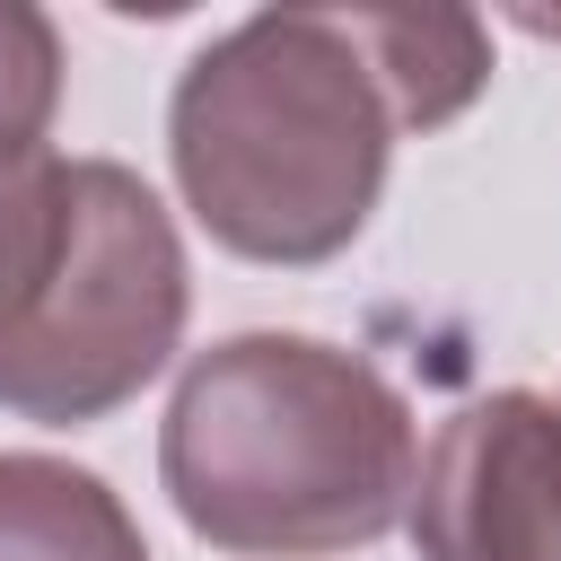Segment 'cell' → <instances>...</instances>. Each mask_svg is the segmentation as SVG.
<instances>
[{
	"instance_id": "obj_2",
	"label": "cell",
	"mask_w": 561,
	"mask_h": 561,
	"mask_svg": "<svg viewBox=\"0 0 561 561\" xmlns=\"http://www.w3.org/2000/svg\"><path fill=\"white\" fill-rule=\"evenodd\" d=\"M394 96L359 9H254L219 26L167 96V167L184 210L245 263H333L394 158Z\"/></svg>"
},
{
	"instance_id": "obj_4",
	"label": "cell",
	"mask_w": 561,
	"mask_h": 561,
	"mask_svg": "<svg viewBox=\"0 0 561 561\" xmlns=\"http://www.w3.org/2000/svg\"><path fill=\"white\" fill-rule=\"evenodd\" d=\"M421 561H561V403L491 386L438 421L403 500Z\"/></svg>"
},
{
	"instance_id": "obj_6",
	"label": "cell",
	"mask_w": 561,
	"mask_h": 561,
	"mask_svg": "<svg viewBox=\"0 0 561 561\" xmlns=\"http://www.w3.org/2000/svg\"><path fill=\"white\" fill-rule=\"evenodd\" d=\"M359 35L377 53V79L403 131L456 123L491 79V35L473 9H359Z\"/></svg>"
},
{
	"instance_id": "obj_7",
	"label": "cell",
	"mask_w": 561,
	"mask_h": 561,
	"mask_svg": "<svg viewBox=\"0 0 561 561\" xmlns=\"http://www.w3.org/2000/svg\"><path fill=\"white\" fill-rule=\"evenodd\" d=\"M61 105V26L35 0H0V167L35 158Z\"/></svg>"
},
{
	"instance_id": "obj_3",
	"label": "cell",
	"mask_w": 561,
	"mask_h": 561,
	"mask_svg": "<svg viewBox=\"0 0 561 561\" xmlns=\"http://www.w3.org/2000/svg\"><path fill=\"white\" fill-rule=\"evenodd\" d=\"M193 263L167 202L114 158L0 167V412L88 430L184 342Z\"/></svg>"
},
{
	"instance_id": "obj_1",
	"label": "cell",
	"mask_w": 561,
	"mask_h": 561,
	"mask_svg": "<svg viewBox=\"0 0 561 561\" xmlns=\"http://www.w3.org/2000/svg\"><path fill=\"white\" fill-rule=\"evenodd\" d=\"M412 403L324 333H228L184 359L158 421L175 517L245 561H324L377 543L412 500Z\"/></svg>"
},
{
	"instance_id": "obj_5",
	"label": "cell",
	"mask_w": 561,
	"mask_h": 561,
	"mask_svg": "<svg viewBox=\"0 0 561 561\" xmlns=\"http://www.w3.org/2000/svg\"><path fill=\"white\" fill-rule=\"evenodd\" d=\"M0 561H149V543L105 473L44 447H0Z\"/></svg>"
}]
</instances>
